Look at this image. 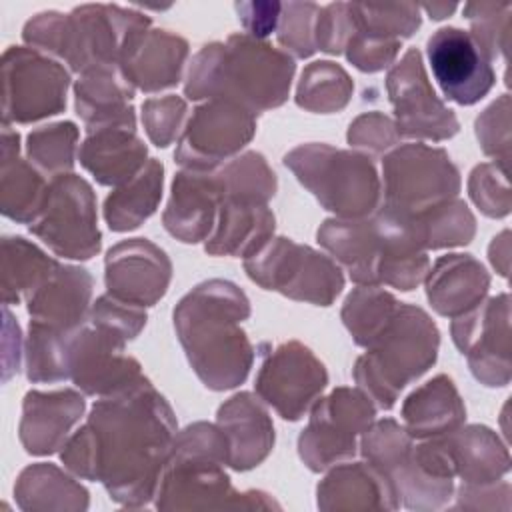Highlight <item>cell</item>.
<instances>
[{
    "instance_id": "f546056e",
    "label": "cell",
    "mask_w": 512,
    "mask_h": 512,
    "mask_svg": "<svg viewBox=\"0 0 512 512\" xmlns=\"http://www.w3.org/2000/svg\"><path fill=\"white\" fill-rule=\"evenodd\" d=\"M76 136L78 132L72 122L44 126L28 136V152L50 172L70 170L74 164Z\"/></svg>"
},
{
    "instance_id": "1f68e13d",
    "label": "cell",
    "mask_w": 512,
    "mask_h": 512,
    "mask_svg": "<svg viewBox=\"0 0 512 512\" xmlns=\"http://www.w3.org/2000/svg\"><path fill=\"white\" fill-rule=\"evenodd\" d=\"M510 4H466L464 14L472 24V36L484 48L490 60L506 50Z\"/></svg>"
},
{
    "instance_id": "277c9868",
    "label": "cell",
    "mask_w": 512,
    "mask_h": 512,
    "mask_svg": "<svg viewBox=\"0 0 512 512\" xmlns=\"http://www.w3.org/2000/svg\"><path fill=\"white\" fill-rule=\"evenodd\" d=\"M146 14L108 4H84L68 16L42 12L24 28L26 42L64 58L72 70L114 68L148 32Z\"/></svg>"
},
{
    "instance_id": "d6a6232c",
    "label": "cell",
    "mask_w": 512,
    "mask_h": 512,
    "mask_svg": "<svg viewBox=\"0 0 512 512\" xmlns=\"http://www.w3.org/2000/svg\"><path fill=\"white\" fill-rule=\"evenodd\" d=\"M470 194H472V200L480 206V210L488 216L500 218L510 212L506 170L498 166L482 164L474 168L470 178Z\"/></svg>"
},
{
    "instance_id": "83f0119b",
    "label": "cell",
    "mask_w": 512,
    "mask_h": 512,
    "mask_svg": "<svg viewBox=\"0 0 512 512\" xmlns=\"http://www.w3.org/2000/svg\"><path fill=\"white\" fill-rule=\"evenodd\" d=\"M162 190V164L150 160L132 180L112 192L104 204V216L112 230L124 232L140 226L158 204Z\"/></svg>"
},
{
    "instance_id": "f35d334b",
    "label": "cell",
    "mask_w": 512,
    "mask_h": 512,
    "mask_svg": "<svg viewBox=\"0 0 512 512\" xmlns=\"http://www.w3.org/2000/svg\"><path fill=\"white\" fill-rule=\"evenodd\" d=\"M422 8L430 14V18L440 20V18H446L450 12H454L456 4H424Z\"/></svg>"
},
{
    "instance_id": "5bb4252c",
    "label": "cell",
    "mask_w": 512,
    "mask_h": 512,
    "mask_svg": "<svg viewBox=\"0 0 512 512\" xmlns=\"http://www.w3.org/2000/svg\"><path fill=\"white\" fill-rule=\"evenodd\" d=\"M326 370L298 342L280 344L264 354L256 390L286 420H298L326 386Z\"/></svg>"
},
{
    "instance_id": "8992f818",
    "label": "cell",
    "mask_w": 512,
    "mask_h": 512,
    "mask_svg": "<svg viewBox=\"0 0 512 512\" xmlns=\"http://www.w3.org/2000/svg\"><path fill=\"white\" fill-rule=\"evenodd\" d=\"M284 162L326 210L360 218L376 208L380 186L370 158L310 144L292 150Z\"/></svg>"
},
{
    "instance_id": "f1b7e54d",
    "label": "cell",
    "mask_w": 512,
    "mask_h": 512,
    "mask_svg": "<svg viewBox=\"0 0 512 512\" xmlns=\"http://www.w3.org/2000/svg\"><path fill=\"white\" fill-rule=\"evenodd\" d=\"M352 94L348 74L332 62H314L302 72L296 102L316 112H334L346 106Z\"/></svg>"
},
{
    "instance_id": "4fadbf2b",
    "label": "cell",
    "mask_w": 512,
    "mask_h": 512,
    "mask_svg": "<svg viewBox=\"0 0 512 512\" xmlns=\"http://www.w3.org/2000/svg\"><path fill=\"white\" fill-rule=\"evenodd\" d=\"M374 416L370 400L350 388H338L324 398L300 436V456L312 470L354 454V438Z\"/></svg>"
},
{
    "instance_id": "52a82bcc",
    "label": "cell",
    "mask_w": 512,
    "mask_h": 512,
    "mask_svg": "<svg viewBox=\"0 0 512 512\" xmlns=\"http://www.w3.org/2000/svg\"><path fill=\"white\" fill-rule=\"evenodd\" d=\"M248 276L266 290L328 306L344 286L338 266L308 246L286 238L264 242L244 262Z\"/></svg>"
},
{
    "instance_id": "e575fe53",
    "label": "cell",
    "mask_w": 512,
    "mask_h": 512,
    "mask_svg": "<svg viewBox=\"0 0 512 512\" xmlns=\"http://www.w3.org/2000/svg\"><path fill=\"white\" fill-rule=\"evenodd\" d=\"M142 120L146 124L148 136L156 146H168V142L176 136L180 120L186 112L184 100L176 96H168L162 100H148L144 106Z\"/></svg>"
},
{
    "instance_id": "e0dca14e",
    "label": "cell",
    "mask_w": 512,
    "mask_h": 512,
    "mask_svg": "<svg viewBox=\"0 0 512 512\" xmlns=\"http://www.w3.org/2000/svg\"><path fill=\"white\" fill-rule=\"evenodd\" d=\"M170 264L162 250L136 238L108 252L106 286L116 300L132 306L154 304L168 286Z\"/></svg>"
},
{
    "instance_id": "8fae6325",
    "label": "cell",
    "mask_w": 512,
    "mask_h": 512,
    "mask_svg": "<svg viewBox=\"0 0 512 512\" xmlns=\"http://www.w3.org/2000/svg\"><path fill=\"white\" fill-rule=\"evenodd\" d=\"M426 52L448 100L470 106L492 90L496 82L492 60L470 32L456 26L440 28L428 38Z\"/></svg>"
},
{
    "instance_id": "9a60e30c",
    "label": "cell",
    "mask_w": 512,
    "mask_h": 512,
    "mask_svg": "<svg viewBox=\"0 0 512 512\" xmlns=\"http://www.w3.org/2000/svg\"><path fill=\"white\" fill-rule=\"evenodd\" d=\"M386 84L400 134L444 140L458 132L456 116L436 98L416 48L390 70Z\"/></svg>"
},
{
    "instance_id": "30bf717a",
    "label": "cell",
    "mask_w": 512,
    "mask_h": 512,
    "mask_svg": "<svg viewBox=\"0 0 512 512\" xmlns=\"http://www.w3.org/2000/svg\"><path fill=\"white\" fill-rule=\"evenodd\" d=\"M68 72L54 60L12 46L4 54V118L32 122L66 106Z\"/></svg>"
},
{
    "instance_id": "2e32d148",
    "label": "cell",
    "mask_w": 512,
    "mask_h": 512,
    "mask_svg": "<svg viewBox=\"0 0 512 512\" xmlns=\"http://www.w3.org/2000/svg\"><path fill=\"white\" fill-rule=\"evenodd\" d=\"M454 320L456 346L468 354L470 368L486 386H506L510 380V310L508 294H500L482 310H468Z\"/></svg>"
},
{
    "instance_id": "ba28073f",
    "label": "cell",
    "mask_w": 512,
    "mask_h": 512,
    "mask_svg": "<svg viewBox=\"0 0 512 512\" xmlns=\"http://www.w3.org/2000/svg\"><path fill=\"white\" fill-rule=\"evenodd\" d=\"M30 230L60 256H94L100 250V232L92 188L74 174L56 176Z\"/></svg>"
},
{
    "instance_id": "d590c367",
    "label": "cell",
    "mask_w": 512,
    "mask_h": 512,
    "mask_svg": "<svg viewBox=\"0 0 512 512\" xmlns=\"http://www.w3.org/2000/svg\"><path fill=\"white\" fill-rule=\"evenodd\" d=\"M508 94H502V98L498 102H494L478 120H476V134H478V140L484 148V152L488 156H494L498 162H500V168L506 170L508 166V158H510V146H504L498 138V132L502 134H508L510 136V130L508 128H500L498 130V124L502 120L508 118Z\"/></svg>"
},
{
    "instance_id": "5b68a950",
    "label": "cell",
    "mask_w": 512,
    "mask_h": 512,
    "mask_svg": "<svg viewBox=\"0 0 512 512\" xmlns=\"http://www.w3.org/2000/svg\"><path fill=\"white\" fill-rule=\"evenodd\" d=\"M366 348L354 376L378 406L392 408L396 394L434 364L438 330L420 308L398 304Z\"/></svg>"
},
{
    "instance_id": "4316f807",
    "label": "cell",
    "mask_w": 512,
    "mask_h": 512,
    "mask_svg": "<svg viewBox=\"0 0 512 512\" xmlns=\"http://www.w3.org/2000/svg\"><path fill=\"white\" fill-rule=\"evenodd\" d=\"M404 418L412 436L450 434L464 418V406L452 380L438 376L416 390L404 404Z\"/></svg>"
},
{
    "instance_id": "7c38bea8",
    "label": "cell",
    "mask_w": 512,
    "mask_h": 512,
    "mask_svg": "<svg viewBox=\"0 0 512 512\" xmlns=\"http://www.w3.org/2000/svg\"><path fill=\"white\" fill-rule=\"evenodd\" d=\"M254 128V112L230 100H212L194 110L176 148V160L190 170H210L240 150Z\"/></svg>"
},
{
    "instance_id": "6da1fadb",
    "label": "cell",
    "mask_w": 512,
    "mask_h": 512,
    "mask_svg": "<svg viewBox=\"0 0 512 512\" xmlns=\"http://www.w3.org/2000/svg\"><path fill=\"white\" fill-rule=\"evenodd\" d=\"M174 418L164 398L140 378L100 400L88 424L68 442L62 460L86 478L102 480L110 492L122 482H140L146 494L170 456Z\"/></svg>"
},
{
    "instance_id": "9c48e42d",
    "label": "cell",
    "mask_w": 512,
    "mask_h": 512,
    "mask_svg": "<svg viewBox=\"0 0 512 512\" xmlns=\"http://www.w3.org/2000/svg\"><path fill=\"white\" fill-rule=\"evenodd\" d=\"M388 208L418 214L456 196L460 178L444 150L408 144L384 160Z\"/></svg>"
},
{
    "instance_id": "d4e9b609",
    "label": "cell",
    "mask_w": 512,
    "mask_h": 512,
    "mask_svg": "<svg viewBox=\"0 0 512 512\" xmlns=\"http://www.w3.org/2000/svg\"><path fill=\"white\" fill-rule=\"evenodd\" d=\"M132 88L120 78L114 68H94L82 72L76 84V110L88 124V130L134 122V110L128 106ZM136 124V122H134Z\"/></svg>"
},
{
    "instance_id": "484cf974",
    "label": "cell",
    "mask_w": 512,
    "mask_h": 512,
    "mask_svg": "<svg viewBox=\"0 0 512 512\" xmlns=\"http://www.w3.org/2000/svg\"><path fill=\"white\" fill-rule=\"evenodd\" d=\"M274 228V216L264 204H252L232 198L220 202V222L206 244L212 254H242L252 256Z\"/></svg>"
},
{
    "instance_id": "7402d4cb",
    "label": "cell",
    "mask_w": 512,
    "mask_h": 512,
    "mask_svg": "<svg viewBox=\"0 0 512 512\" xmlns=\"http://www.w3.org/2000/svg\"><path fill=\"white\" fill-rule=\"evenodd\" d=\"M218 420L228 446V462L236 470L252 468L268 454L274 442L272 424L250 394L230 398L220 408Z\"/></svg>"
},
{
    "instance_id": "44dd1931",
    "label": "cell",
    "mask_w": 512,
    "mask_h": 512,
    "mask_svg": "<svg viewBox=\"0 0 512 512\" xmlns=\"http://www.w3.org/2000/svg\"><path fill=\"white\" fill-rule=\"evenodd\" d=\"M186 54L188 44L184 38L168 30H148L122 58L120 70L126 82L144 92H154L178 82Z\"/></svg>"
},
{
    "instance_id": "ffe728a7",
    "label": "cell",
    "mask_w": 512,
    "mask_h": 512,
    "mask_svg": "<svg viewBox=\"0 0 512 512\" xmlns=\"http://www.w3.org/2000/svg\"><path fill=\"white\" fill-rule=\"evenodd\" d=\"M92 280L82 268L64 266L30 296V314L34 324L74 334L84 326Z\"/></svg>"
},
{
    "instance_id": "4dcf8cb0",
    "label": "cell",
    "mask_w": 512,
    "mask_h": 512,
    "mask_svg": "<svg viewBox=\"0 0 512 512\" xmlns=\"http://www.w3.org/2000/svg\"><path fill=\"white\" fill-rule=\"evenodd\" d=\"M320 6L312 2L282 4L278 40L298 58H306L316 50V20Z\"/></svg>"
},
{
    "instance_id": "cb8c5ba5",
    "label": "cell",
    "mask_w": 512,
    "mask_h": 512,
    "mask_svg": "<svg viewBox=\"0 0 512 512\" xmlns=\"http://www.w3.org/2000/svg\"><path fill=\"white\" fill-rule=\"evenodd\" d=\"M490 284L482 264L470 256L452 254L436 262L428 280V298L444 316H456L476 308Z\"/></svg>"
},
{
    "instance_id": "d6986e66",
    "label": "cell",
    "mask_w": 512,
    "mask_h": 512,
    "mask_svg": "<svg viewBox=\"0 0 512 512\" xmlns=\"http://www.w3.org/2000/svg\"><path fill=\"white\" fill-rule=\"evenodd\" d=\"M134 122L108 124L88 130L80 150V162L100 184H126L142 168L146 146L134 134Z\"/></svg>"
},
{
    "instance_id": "7a4b0ae2",
    "label": "cell",
    "mask_w": 512,
    "mask_h": 512,
    "mask_svg": "<svg viewBox=\"0 0 512 512\" xmlns=\"http://www.w3.org/2000/svg\"><path fill=\"white\" fill-rule=\"evenodd\" d=\"M248 312L246 296L222 280L200 284L174 310L180 342L206 386L224 390L246 378L252 348L238 320Z\"/></svg>"
},
{
    "instance_id": "8d00e7d4",
    "label": "cell",
    "mask_w": 512,
    "mask_h": 512,
    "mask_svg": "<svg viewBox=\"0 0 512 512\" xmlns=\"http://www.w3.org/2000/svg\"><path fill=\"white\" fill-rule=\"evenodd\" d=\"M398 138L394 132V124L382 116V114H366L360 116L348 132L350 144L370 148L374 152H380L382 148L392 146V142Z\"/></svg>"
},
{
    "instance_id": "603a6c76",
    "label": "cell",
    "mask_w": 512,
    "mask_h": 512,
    "mask_svg": "<svg viewBox=\"0 0 512 512\" xmlns=\"http://www.w3.org/2000/svg\"><path fill=\"white\" fill-rule=\"evenodd\" d=\"M84 410L82 396L64 390L52 394L30 392L24 402L22 442L32 454H50Z\"/></svg>"
},
{
    "instance_id": "74e56055",
    "label": "cell",
    "mask_w": 512,
    "mask_h": 512,
    "mask_svg": "<svg viewBox=\"0 0 512 512\" xmlns=\"http://www.w3.org/2000/svg\"><path fill=\"white\" fill-rule=\"evenodd\" d=\"M238 16L252 38H264L272 34L280 22L282 4L278 2H240L236 4Z\"/></svg>"
},
{
    "instance_id": "3957f363",
    "label": "cell",
    "mask_w": 512,
    "mask_h": 512,
    "mask_svg": "<svg viewBox=\"0 0 512 512\" xmlns=\"http://www.w3.org/2000/svg\"><path fill=\"white\" fill-rule=\"evenodd\" d=\"M294 60L246 34H234L226 44L204 46L190 68L188 98L230 100L250 112L280 106L290 88Z\"/></svg>"
},
{
    "instance_id": "ac0fdd59",
    "label": "cell",
    "mask_w": 512,
    "mask_h": 512,
    "mask_svg": "<svg viewBox=\"0 0 512 512\" xmlns=\"http://www.w3.org/2000/svg\"><path fill=\"white\" fill-rule=\"evenodd\" d=\"M220 202L222 184L218 174L212 176L202 170L182 172L174 178L172 198L164 212V226L182 242H198L210 232Z\"/></svg>"
},
{
    "instance_id": "836d02e7",
    "label": "cell",
    "mask_w": 512,
    "mask_h": 512,
    "mask_svg": "<svg viewBox=\"0 0 512 512\" xmlns=\"http://www.w3.org/2000/svg\"><path fill=\"white\" fill-rule=\"evenodd\" d=\"M400 40H386V38H376V36H368L362 32L352 30L348 42H346V56L348 60L364 70V72H376L382 70L384 66H388V62H392L400 50Z\"/></svg>"
}]
</instances>
